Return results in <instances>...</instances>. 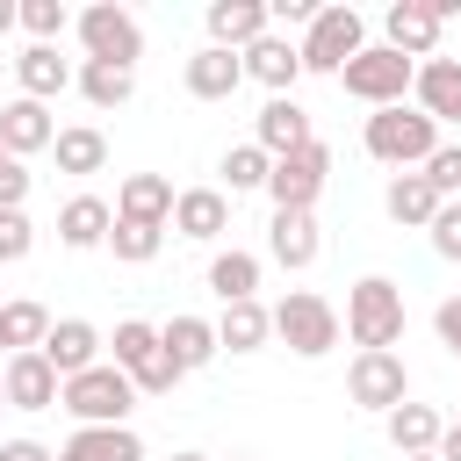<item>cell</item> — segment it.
Masks as SVG:
<instances>
[{
    "mask_svg": "<svg viewBox=\"0 0 461 461\" xmlns=\"http://www.w3.org/2000/svg\"><path fill=\"white\" fill-rule=\"evenodd\" d=\"M346 331H353L360 353H396V339H403V288H396L389 274L353 281V295H346Z\"/></svg>",
    "mask_w": 461,
    "mask_h": 461,
    "instance_id": "6da1fadb",
    "label": "cell"
},
{
    "mask_svg": "<svg viewBox=\"0 0 461 461\" xmlns=\"http://www.w3.org/2000/svg\"><path fill=\"white\" fill-rule=\"evenodd\" d=\"M439 151V122L432 115H418V108H375L367 115V158H382V166H403V173H418L425 158Z\"/></svg>",
    "mask_w": 461,
    "mask_h": 461,
    "instance_id": "7a4b0ae2",
    "label": "cell"
},
{
    "mask_svg": "<svg viewBox=\"0 0 461 461\" xmlns=\"http://www.w3.org/2000/svg\"><path fill=\"white\" fill-rule=\"evenodd\" d=\"M108 346H115V367L130 375V389H137V396H173V389H180V367H173V353L158 346V324L122 317Z\"/></svg>",
    "mask_w": 461,
    "mask_h": 461,
    "instance_id": "3957f363",
    "label": "cell"
},
{
    "mask_svg": "<svg viewBox=\"0 0 461 461\" xmlns=\"http://www.w3.org/2000/svg\"><path fill=\"white\" fill-rule=\"evenodd\" d=\"M267 317H274V339H281L288 353H303V360H324V353L339 346V310H331L324 295H310V288H288Z\"/></svg>",
    "mask_w": 461,
    "mask_h": 461,
    "instance_id": "277c9868",
    "label": "cell"
},
{
    "mask_svg": "<svg viewBox=\"0 0 461 461\" xmlns=\"http://www.w3.org/2000/svg\"><path fill=\"white\" fill-rule=\"evenodd\" d=\"M58 403H65L79 425H122V418L137 411V389H130V375H122L115 360H101V367L58 382Z\"/></svg>",
    "mask_w": 461,
    "mask_h": 461,
    "instance_id": "5b68a950",
    "label": "cell"
},
{
    "mask_svg": "<svg viewBox=\"0 0 461 461\" xmlns=\"http://www.w3.org/2000/svg\"><path fill=\"white\" fill-rule=\"evenodd\" d=\"M367 50V22L353 14V7H317V22H310V36L295 43V58H303V72H346L353 58Z\"/></svg>",
    "mask_w": 461,
    "mask_h": 461,
    "instance_id": "8992f818",
    "label": "cell"
},
{
    "mask_svg": "<svg viewBox=\"0 0 461 461\" xmlns=\"http://www.w3.org/2000/svg\"><path fill=\"white\" fill-rule=\"evenodd\" d=\"M72 29H79V43H86V58H94V65H130V72H137V58H144V29H137V14H130V7L94 0L86 14H72Z\"/></svg>",
    "mask_w": 461,
    "mask_h": 461,
    "instance_id": "52a82bcc",
    "label": "cell"
},
{
    "mask_svg": "<svg viewBox=\"0 0 461 461\" xmlns=\"http://www.w3.org/2000/svg\"><path fill=\"white\" fill-rule=\"evenodd\" d=\"M411 72H418V65H411L403 50H389V43H367V50H360V58L339 72V86H346L353 101H367V108H396V101L411 94Z\"/></svg>",
    "mask_w": 461,
    "mask_h": 461,
    "instance_id": "ba28073f",
    "label": "cell"
},
{
    "mask_svg": "<svg viewBox=\"0 0 461 461\" xmlns=\"http://www.w3.org/2000/svg\"><path fill=\"white\" fill-rule=\"evenodd\" d=\"M324 173H331V144H317V137H310L303 151L274 158V166H267V194H274V209H317Z\"/></svg>",
    "mask_w": 461,
    "mask_h": 461,
    "instance_id": "9c48e42d",
    "label": "cell"
},
{
    "mask_svg": "<svg viewBox=\"0 0 461 461\" xmlns=\"http://www.w3.org/2000/svg\"><path fill=\"white\" fill-rule=\"evenodd\" d=\"M346 396L353 403H367V411H396V403H411V375H403V353H353V367H346Z\"/></svg>",
    "mask_w": 461,
    "mask_h": 461,
    "instance_id": "30bf717a",
    "label": "cell"
},
{
    "mask_svg": "<svg viewBox=\"0 0 461 461\" xmlns=\"http://www.w3.org/2000/svg\"><path fill=\"white\" fill-rule=\"evenodd\" d=\"M382 29H389V50H403V58L418 65V58H432V43H439V29H447V7H432V0H396V7L382 14Z\"/></svg>",
    "mask_w": 461,
    "mask_h": 461,
    "instance_id": "8fae6325",
    "label": "cell"
},
{
    "mask_svg": "<svg viewBox=\"0 0 461 461\" xmlns=\"http://www.w3.org/2000/svg\"><path fill=\"white\" fill-rule=\"evenodd\" d=\"M36 353L50 360V375H58V382H72V375L101 367V331H94L86 317H58V324H50V339H43Z\"/></svg>",
    "mask_w": 461,
    "mask_h": 461,
    "instance_id": "7c38bea8",
    "label": "cell"
},
{
    "mask_svg": "<svg viewBox=\"0 0 461 461\" xmlns=\"http://www.w3.org/2000/svg\"><path fill=\"white\" fill-rule=\"evenodd\" d=\"M0 389H7V411H58V375L43 353H7Z\"/></svg>",
    "mask_w": 461,
    "mask_h": 461,
    "instance_id": "4fadbf2b",
    "label": "cell"
},
{
    "mask_svg": "<svg viewBox=\"0 0 461 461\" xmlns=\"http://www.w3.org/2000/svg\"><path fill=\"white\" fill-rule=\"evenodd\" d=\"M252 144H259L267 158L303 151V144H310V108H303V101H288V94H274V101L259 108V122H252Z\"/></svg>",
    "mask_w": 461,
    "mask_h": 461,
    "instance_id": "5bb4252c",
    "label": "cell"
},
{
    "mask_svg": "<svg viewBox=\"0 0 461 461\" xmlns=\"http://www.w3.org/2000/svg\"><path fill=\"white\" fill-rule=\"evenodd\" d=\"M50 137H58V122H50V108H43V101H29V94H14V101L0 108V151H7V158H29V151H50Z\"/></svg>",
    "mask_w": 461,
    "mask_h": 461,
    "instance_id": "9a60e30c",
    "label": "cell"
},
{
    "mask_svg": "<svg viewBox=\"0 0 461 461\" xmlns=\"http://www.w3.org/2000/svg\"><path fill=\"white\" fill-rule=\"evenodd\" d=\"M411 94H418V115L461 122V58H425V65L411 72Z\"/></svg>",
    "mask_w": 461,
    "mask_h": 461,
    "instance_id": "2e32d148",
    "label": "cell"
},
{
    "mask_svg": "<svg viewBox=\"0 0 461 461\" xmlns=\"http://www.w3.org/2000/svg\"><path fill=\"white\" fill-rule=\"evenodd\" d=\"M209 43L216 50H245V43H259L274 22H267V0H209Z\"/></svg>",
    "mask_w": 461,
    "mask_h": 461,
    "instance_id": "e0dca14e",
    "label": "cell"
},
{
    "mask_svg": "<svg viewBox=\"0 0 461 461\" xmlns=\"http://www.w3.org/2000/svg\"><path fill=\"white\" fill-rule=\"evenodd\" d=\"M238 86H245V58H238V50L202 43V50L187 58V94H194V101H230Z\"/></svg>",
    "mask_w": 461,
    "mask_h": 461,
    "instance_id": "ac0fdd59",
    "label": "cell"
},
{
    "mask_svg": "<svg viewBox=\"0 0 461 461\" xmlns=\"http://www.w3.org/2000/svg\"><path fill=\"white\" fill-rule=\"evenodd\" d=\"M267 252H274L288 274L317 267V216H310V209H274V223H267Z\"/></svg>",
    "mask_w": 461,
    "mask_h": 461,
    "instance_id": "d6986e66",
    "label": "cell"
},
{
    "mask_svg": "<svg viewBox=\"0 0 461 461\" xmlns=\"http://www.w3.org/2000/svg\"><path fill=\"white\" fill-rule=\"evenodd\" d=\"M115 216L122 223H173V180L166 173H130L122 180V194H115Z\"/></svg>",
    "mask_w": 461,
    "mask_h": 461,
    "instance_id": "ffe728a7",
    "label": "cell"
},
{
    "mask_svg": "<svg viewBox=\"0 0 461 461\" xmlns=\"http://www.w3.org/2000/svg\"><path fill=\"white\" fill-rule=\"evenodd\" d=\"M173 230L194 238V245H209V238L230 230V202L216 187H187V194H173Z\"/></svg>",
    "mask_w": 461,
    "mask_h": 461,
    "instance_id": "44dd1931",
    "label": "cell"
},
{
    "mask_svg": "<svg viewBox=\"0 0 461 461\" xmlns=\"http://www.w3.org/2000/svg\"><path fill=\"white\" fill-rule=\"evenodd\" d=\"M58 461H144V439L130 425H79L58 447Z\"/></svg>",
    "mask_w": 461,
    "mask_h": 461,
    "instance_id": "7402d4cb",
    "label": "cell"
},
{
    "mask_svg": "<svg viewBox=\"0 0 461 461\" xmlns=\"http://www.w3.org/2000/svg\"><path fill=\"white\" fill-rule=\"evenodd\" d=\"M238 58H245V79H259V86H274V94H288V86H295V72H303L295 43H288V36H274V29H267L259 43H245Z\"/></svg>",
    "mask_w": 461,
    "mask_h": 461,
    "instance_id": "603a6c76",
    "label": "cell"
},
{
    "mask_svg": "<svg viewBox=\"0 0 461 461\" xmlns=\"http://www.w3.org/2000/svg\"><path fill=\"white\" fill-rule=\"evenodd\" d=\"M158 346L173 353V367H180V375H194V367H209V360L223 353L209 317H173V324H158Z\"/></svg>",
    "mask_w": 461,
    "mask_h": 461,
    "instance_id": "cb8c5ba5",
    "label": "cell"
},
{
    "mask_svg": "<svg viewBox=\"0 0 461 461\" xmlns=\"http://www.w3.org/2000/svg\"><path fill=\"white\" fill-rule=\"evenodd\" d=\"M108 223H115V209H108L101 194H72V202L58 209V238H65L72 252H94V245H108Z\"/></svg>",
    "mask_w": 461,
    "mask_h": 461,
    "instance_id": "d4e9b609",
    "label": "cell"
},
{
    "mask_svg": "<svg viewBox=\"0 0 461 461\" xmlns=\"http://www.w3.org/2000/svg\"><path fill=\"white\" fill-rule=\"evenodd\" d=\"M14 79H22V94H29V101H50V94H65V86H72V65L58 58V43H29V50L14 58Z\"/></svg>",
    "mask_w": 461,
    "mask_h": 461,
    "instance_id": "484cf974",
    "label": "cell"
},
{
    "mask_svg": "<svg viewBox=\"0 0 461 461\" xmlns=\"http://www.w3.org/2000/svg\"><path fill=\"white\" fill-rule=\"evenodd\" d=\"M274 339V317H267V303L252 295V303H223V317H216V346H230V353H259Z\"/></svg>",
    "mask_w": 461,
    "mask_h": 461,
    "instance_id": "4316f807",
    "label": "cell"
},
{
    "mask_svg": "<svg viewBox=\"0 0 461 461\" xmlns=\"http://www.w3.org/2000/svg\"><path fill=\"white\" fill-rule=\"evenodd\" d=\"M382 432H389V447H396V454H432L447 425H439V411H432V403H396V411L382 418Z\"/></svg>",
    "mask_w": 461,
    "mask_h": 461,
    "instance_id": "83f0119b",
    "label": "cell"
},
{
    "mask_svg": "<svg viewBox=\"0 0 461 461\" xmlns=\"http://www.w3.org/2000/svg\"><path fill=\"white\" fill-rule=\"evenodd\" d=\"M382 209H389L396 223L425 230V223L439 216V194H432V180H425V173H396V180H389V194H382Z\"/></svg>",
    "mask_w": 461,
    "mask_h": 461,
    "instance_id": "f1b7e54d",
    "label": "cell"
},
{
    "mask_svg": "<svg viewBox=\"0 0 461 461\" xmlns=\"http://www.w3.org/2000/svg\"><path fill=\"white\" fill-rule=\"evenodd\" d=\"M43 339H50V310H43V303H29V295L0 303V346H7V353H36Z\"/></svg>",
    "mask_w": 461,
    "mask_h": 461,
    "instance_id": "f546056e",
    "label": "cell"
},
{
    "mask_svg": "<svg viewBox=\"0 0 461 461\" xmlns=\"http://www.w3.org/2000/svg\"><path fill=\"white\" fill-rule=\"evenodd\" d=\"M209 288H216V303H252V295H259V259L238 252V245L216 252V259H209Z\"/></svg>",
    "mask_w": 461,
    "mask_h": 461,
    "instance_id": "4dcf8cb0",
    "label": "cell"
},
{
    "mask_svg": "<svg viewBox=\"0 0 461 461\" xmlns=\"http://www.w3.org/2000/svg\"><path fill=\"white\" fill-rule=\"evenodd\" d=\"M50 151H58V173H101V166H108V137L86 130V122H79V130H58Z\"/></svg>",
    "mask_w": 461,
    "mask_h": 461,
    "instance_id": "1f68e13d",
    "label": "cell"
},
{
    "mask_svg": "<svg viewBox=\"0 0 461 461\" xmlns=\"http://www.w3.org/2000/svg\"><path fill=\"white\" fill-rule=\"evenodd\" d=\"M79 94H86L94 108H122V101L137 94V72H130V65H94V58H86V65H79Z\"/></svg>",
    "mask_w": 461,
    "mask_h": 461,
    "instance_id": "d6a6232c",
    "label": "cell"
},
{
    "mask_svg": "<svg viewBox=\"0 0 461 461\" xmlns=\"http://www.w3.org/2000/svg\"><path fill=\"white\" fill-rule=\"evenodd\" d=\"M158 245H166V230L158 223H108V252L115 259H130V267H144V259H158Z\"/></svg>",
    "mask_w": 461,
    "mask_h": 461,
    "instance_id": "836d02e7",
    "label": "cell"
},
{
    "mask_svg": "<svg viewBox=\"0 0 461 461\" xmlns=\"http://www.w3.org/2000/svg\"><path fill=\"white\" fill-rule=\"evenodd\" d=\"M14 22H22V29L36 36V43H58V36L72 29V14H65V0H22V7H14Z\"/></svg>",
    "mask_w": 461,
    "mask_h": 461,
    "instance_id": "e575fe53",
    "label": "cell"
},
{
    "mask_svg": "<svg viewBox=\"0 0 461 461\" xmlns=\"http://www.w3.org/2000/svg\"><path fill=\"white\" fill-rule=\"evenodd\" d=\"M267 166H274V158H267L259 144H230V151H223V180H230V194L267 187Z\"/></svg>",
    "mask_w": 461,
    "mask_h": 461,
    "instance_id": "d590c367",
    "label": "cell"
},
{
    "mask_svg": "<svg viewBox=\"0 0 461 461\" xmlns=\"http://www.w3.org/2000/svg\"><path fill=\"white\" fill-rule=\"evenodd\" d=\"M418 173L432 180V194H439V202H454V194H461V144H439Z\"/></svg>",
    "mask_w": 461,
    "mask_h": 461,
    "instance_id": "8d00e7d4",
    "label": "cell"
},
{
    "mask_svg": "<svg viewBox=\"0 0 461 461\" xmlns=\"http://www.w3.org/2000/svg\"><path fill=\"white\" fill-rule=\"evenodd\" d=\"M29 245H36V223H29L22 209H0V267L29 259Z\"/></svg>",
    "mask_w": 461,
    "mask_h": 461,
    "instance_id": "74e56055",
    "label": "cell"
},
{
    "mask_svg": "<svg viewBox=\"0 0 461 461\" xmlns=\"http://www.w3.org/2000/svg\"><path fill=\"white\" fill-rule=\"evenodd\" d=\"M425 230H432V252L439 259H461V202H439V216Z\"/></svg>",
    "mask_w": 461,
    "mask_h": 461,
    "instance_id": "f35d334b",
    "label": "cell"
},
{
    "mask_svg": "<svg viewBox=\"0 0 461 461\" xmlns=\"http://www.w3.org/2000/svg\"><path fill=\"white\" fill-rule=\"evenodd\" d=\"M432 331H439V346L461 360V295H447V303L432 310Z\"/></svg>",
    "mask_w": 461,
    "mask_h": 461,
    "instance_id": "ab89813d",
    "label": "cell"
},
{
    "mask_svg": "<svg viewBox=\"0 0 461 461\" xmlns=\"http://www.w3.org/2000/svg\"><path fill=\"white\" fill-rule=\"evenodd\" d=\"M22 194H29V173H22V158H0V209H22Z\"/></svg>",
    "mask_w": 461,
    "mask_h": 461,
    "instance_id": "60d3db41",
    "label": "cell"
},
{
    "mask_svg": "<svg viewBox=\"0 0 461 461\" xmlns=\"http://www.w3.org/2000/svg\"><path fill=\"white\" fill-rule=\"evenodd\" d=\"M267 22H303V29H310V22H317V7H310V0H274V7H267Z\"/></svg>",
    "mask_w": 461,
    "mask_h": 461,
    "instance_id": "b9f144b4",
    "label": "cell"
},
{
    "mask_svg": "<svg viewBox=\"0 0 461 461\" xmlns=\"http://www.w3.org/2000/svg\"><path fill=\"white\" fill-rule=\"evenodd\" d=\"M0 461H58V454H50L43 439H7V447H0Z\"/></svg>",
    "mask_w": 461,
    "mask_h": 461,
    "instance_id": "7bdbcfd3",
    "label": "cell"
},
{
    "mask_svg": "<svg viewBox=\"0 0 461 461\" xmlns=\"http://www.w3.org/2000/svg\"><path fill=\"white\" fill-rule=\"evenodd\" d=\"M432 454H439V461H461V432H454V425H447V432H439V447H432Z\"/></svg>",
    "mask_w": 461,
    "mask_h": 461,
    "instance_id": "ee69618b",
    "label": "cell"
},
{
    "mask_svg": "<svg viewBox=\"0 0 461 461\" xmlns=\"http://www.w3.org/2000/svg\"><path fill=\"white\" fill-rule=\"evenodd\" d=\"M7 29H14V0H0V36H7Z\"/></svg>",
    "mask_w": 461,
    "mask_h": 461,
    "instance_id": "f6af8a7d",
    "label": "cell"
},
{
    "mask_svg": "<svg viewBox=\"0 0 461 461\" xmlns=\"http://www.w3.org/2000/svg\"><path fill=\"white\" fill-rule=\"evenodd\" d=\"M173 461H209V454H173Z\"/></svg>",
    "mask_w": 461,
    "mask_h": 461,
    "instance_id": "bcb514c9",
    "label": "cell"
},
{
    "mask_svg": "<svg viewBox=\"0 0 461 461\" xmlns=\"http://www.w3.org/2000/svg\"><path fill=\"white\" fill-rule=\"evenodd\" d=\"M403 461H439V454H403Z\"/></svg>",
    "mask_w": 461,
    "mask_h": 461,
    "instance_id": "7dc6e473",
    "label": "cell"
},
{
    "mask_svg": "<svg viewBox=\"0 0 461 461\" xmlns=\"http://www.w3.org/2000/svg\"><path fill=\"white\" fill-rule=\"evenodd\" d=\"M0 411H7V389H0Z\"/></svg>",
    "mask_w": 461,
    "mask_h": 461,
    "instance_id": "c3c4849f",
    "label": "cell"
},
{
    "mask_svg": "<svg viewBox=\"0 0 461 461\" xmlns=\"http://www.w3.org/2000/svg\"><path fill=\"white\" fill-rule=\"evenodd\" d=\"M454 432H461V418H454Z\"/></svg>",
    "mask_w": 461,
    "mask_h": 461,
    "instance_id": "681fc988",
    "label": "cell"
},
{
    "mask_svg": "<svg viewBox=\"0 0 461 461\" xmlns=\"http://www.w3.org/2000/svg\"><path fill=\"white\" fill-rule=\"evenodd\" d=\"M0 353H7V346H0Z\"/></svg>",
    "mask_w": 461,
    "mask_h": 461,
    "instance_id": "f907efd6",
    "label": "cell"
},
{
    "mask_svg": "<svg viewBox=\"0 0 461 461\" xmlns=\"http://www.w3.org/2000/svg\"><path fill=\"white\" fill-rule=\"evenodd\" d=\"M0 158H7V151H0Z\"/></svg>",
    "mask_w": 461,
    "mask_h": 461,
    "instance_id": "816d5d0a",
    "label": "cell"
}]
</instances>
